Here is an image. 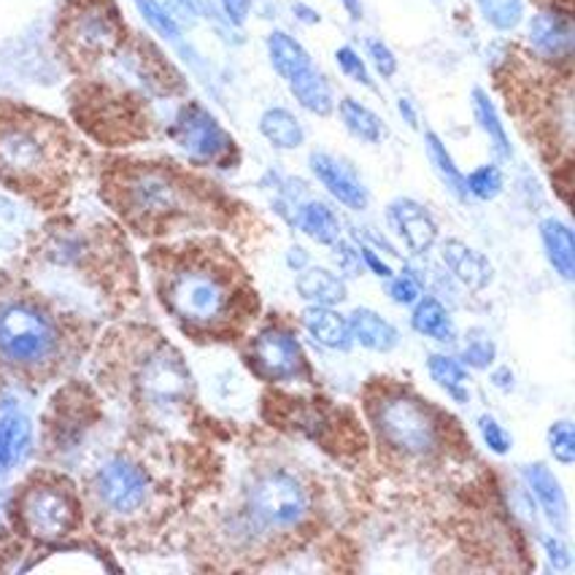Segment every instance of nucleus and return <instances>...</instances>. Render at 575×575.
Returning <instances> with one entry per match:
<instances>
[{
	"label": "nucleus",
	"mask_w": 575,
	"mask_h": 575,
	"mask_svg": "<svg viewBox=\"0 0 575 575\" xmlns=\"http://www.w3.org/2000/svg\"><path fill=\"white\" fill-rule=\"evenodd\" d=\"M157 295L173 319L192 333L225 327L235 311L230 276L206 254L171 252L152 260Z\"/></svg>",
	"instance_id": "nucleus-1"
},
{
	"label": "nucleus",
	"mask_w": 575,
	"mask_h": 575,
	"mask_svg": "<svg viewBox=\"0 0 575 575\" xmlns=\"http://www.w3.org/2000/svg\"><path fill=\"white\" fill-rule=\"evenodd\" d=\"M62 357V327L44 306L22 295L0 298V365L46 373Z\"/></svg>",
	"instance_id": "nucleus-2"
},
{
	"label": "nucleus",
	"mask_w": 575,
	"mask_h": 575,
	"mask_svg": "<svg viewBox=\"0 0 575 575\" xmlns=\"http://www.w3.org/2000/svg\"><path fill=\"white\" fill-rule=\"evenodd\" d=\"M108 200L136 228L154 230L189 211V189L168 168L133 165L116 173Z\"/></svg>",
	"instance_id": "nucleus-3"
},
{
	"label": "nucleus",
	"mask_w": 575,
	"mask_h": 575,
	"mask_svg": "<svg viewBox=\"0 0 575 575\" xmlns=\"http://www.w3.org/2000/svg\"><path fill=\"white\" fill-rule=\"evenodd\" d=\"M62 136L33 116H0V179L41 187L62 171Z\"/></svg>",
	"instance_id": "nucleus-4"
},
{
	"label": "nucleus",
	"mask_w": 575,
	"mask_h": 575,
	"mask_svg": "<svg viewBox=\"0 0 575 575\" xmlns=\"http://www.w3.org/2000/svg\"><path fill=\"white\" fill-rule=\"evenodd\" d=\"M16 521L22 532L41 543H57L77 532L81 505L73 486L60 475H33L16 495Z\"/></svg>",
	"instance_id": "nucleus-5"
},
{
	"label": "nucleus",
	"mask_w": 575,
	"mask_h": 575,
	"mask_svg": "<svg viewBox=\"0 0 575 575\" xmlns=\"http://www.w3.org/2000/svg\"><path fill=\"white\" fill-rule=\"evenodd\" d=\"M370 419L383 444L403 457H429L438 449V422L429 409L403 392H387L370 405Z\"/></svg>",
	"instance_id": "nucleus-6"
},
{
	"label": "nucleus",
	"mask_w": 575,
	"mask_h": 575,
	"mask_svg": "<svg viewBox=\"0 0 575 575\" xmlns=\"http://www.w3.org/2000/svg\"><path fill=\"white\" fill-rule=\"evenodd\" d=\"M92 497L95 503L106 510L108 516L116 519H130L141 510L149 508L152 503V479L147 470L130 457H108L101 468L92 475Z\"/></svg>",
	"instance_id": "nucleus-7"
},
{
	"label": "nucleus",
	"mask_w": 575,
	"mask_h": 575,
	"mask_svg": "<svg viewBox=\"0 0 575 575\" xmlns=\"http://www.w3.org/2000/svg\"><path fill=\"white\" fill-rule=\"evenodd\" d=\"M133 389L138 403L152 411H173L187 403L189 373L182 357L168 346H154L138 359L133 373Z\"/></svg>",
	"instance_id": "nucleus-8"
},
{
	"label": "nucleus",
	"mask_w": 575,
	"mask_h": 575,
	"mask_svg": "<svg viewBox=\"0 0 575 575\" xmlns=\"http://www.w3.org/2000/svg\"><path fill=\"white\" fill-rule=\"evenodd\" d=\"M249 516L268 530H292L308 514V495L295 475L268 470L246 492Z\"/></svg>",
	"instance_id": "nucleus-9"
},
{
	"label": "nucleus",
	"mask_w": 575,
	"mask_h": 575,
	"mask_svg": "<svg viewBox=\"0 0 575 575\" xmlns=\"http://www.w3.org/2000/svg\"><path fill=\"white\" fill-rule=\"evenodd\" d=\"M68 49L81 60L112 55L122 46V22L112 0H81L62 27Z\"/></svg>",
	"instance_id": "nucleus-10"
},
{
	"label": "nucleus",
	"mask_w": 575,
	"mask_h": 575,
	"mask_svg": "<svg viewBox=\"0 0 575 575\" xmlns=\"http://www.w3.org/2000/svg\"><path fill=\"white\" fill-rule=\"evenodd\" d=\"M171 138L197 165H217V162H222L232 152L230 133L200 103H187L176 114L171 127Z\"/></svg>",
	"instance_id": "nucleus-11"
},
{
	"label": "nucleus",
	"mask_w": 575,
	"mask_h": 575,
	"mask_svg": "<svg viewBox=\"0 0 575 575\" xmlns=\"http://www.w3.org/2000/svg\"><path fill=\"white\" fill-rule=\"evenodd\" d=\"M527 44L540 60L567 62L575 51V25L567 9H540L527 22Z\"/></svg>",
	"instance_id": "nucleus-12"
},
{
	"label": "nucleus",
	"mask_w": 575,
	"mask_h": 575,
	"mask_svg": "<svg viewBox=\"0 0 575 575\" xmlns=\"http://www.w3.org/2000/svg\"><path fill=\"white\" fill-rule=\"evenodd\" d=\"M252 357L260 373L271 381H292L306 370L303 348L284 330H263L252 344Z\"/></svg>",
	"instance_id": "nucleus-13"
},
{
	"label": "nucleus",
	"mask_w": 575,
	"mask_h": 575,
	"mask_svg": "<svg viewBox=\"0 0 575 575\" xmlns=\"http://www.w3.org/2000/svg\"><path fill=\"white\" fill-rule=\"evenodd\" d=\"M308 165H311L313 176L322 182V187L327 189L335 200L344 203L352 211H365V208H368V187H365L363 179H359L346 162H341L338 157L327 152H313L308 157Z\"/></svg>",
	"instance_id": "nucleus-14"
},
{
	"label": "nucleus",
	"mask_w": 575,
	"mask_h": 575,
	"mask_svg": "<svg viewBox=\"0 0 575 575\" xmlns=\"http://www.w3.org/2000/svg\"><path fill=\"white\" fill-rule=\"evenodd\" d=\"M387 219L414 254H427L438 241V225H435L433 214L411 197H398L389 203Z\"/></svg>",
	"instance_id": "nucleus-15"
},
{
	"label": "nucleus",
	"mask_w": 575,
	"mask_h": 575,
	"mask_svg": "<svg viewBox=\"0 0 575 575\" xmlns=\"http://www.w3.org/2000/svg\"><path fill=\"white\" fill-rule=\"evenodd\" d=\"M31 416L22 409L20 400L5 394L0 400V475H5L25 460V455L31 451Z\"/></svg>",
	"instance_id": "nucleus-16"
},
{
	"label": "nucleus",
	"mask_w": 575,
	"mask_h": 575,
	"mask_svg": "<svg viewBox=\"0 0 575 575\" xmlns=\"http://www.w3.org/2000/svg\"><path fill=\"white\" fill-rule=\"evenodd\" d=\"M440 257H444L446 268L455 273L457 281L464 284L468 289H473V292L486 289L492 284V278H495V268H492L490 260H486L479 249L468 246V243L457 241V238L444 241Z\"/></svg>",
	"instance_id": "nucleus-17"
},
{
	"label": "nucleus",
	"mask_w": 575,
	"mask_h": 575,
	"mask_svg": "<svg viewBox=\"0 0 575 575\" xmlns=\"http://www.w3.org/2000/svg\"><path fill=\"white\" fill-rule=\"evenodd\" d=\"M525 475H527V484H530L532 495H536L538 499V505L543 508L545 519H549L556 530L565 532L567 530V497H565V490H562L560 479H556V475L551 473L543 462L530 464V468L525 470Z\"/></svg>",
	"instance_id": "nucleus-18"
},
{
	"label": "nucleus",
	"mask_w": 575,
	"mask_h": 575,
	"mask_svg": "<svg viewBox=\"0 0 575 575\" xmlns=\"http://www.w3.org/2000/svg\"><path fill=\"white\" fill-rule=\"evenodd\" d=\"M303 324L311 333V338H317V344L333 352H346L352 348V330H348V319L341 317L338 311H333V306H311L303 313Z\"/></svg>",
	"instance_id": "nucleus-19"
},
{
	"label": "nucleus",
	"mask_w": 575,
	"mask_h": 575,
	"mask_svg": "<svg viewBox=\"0 0 575 575\" xmlns=\"http://www.w3.org/2000/svg\"><path fill=\"white\" fill-rule=\"evenodd\" d=\"M287 84H289V92L295 95V101H298L306 112H311L317 116L333 114V108H335L333 87H330L327 77H324L319 68H313V62L308 68H303L298 77L289 79Z\"/></svg>",
	"instance_id": "nucleus-20"
},
{
	"label": "nucleus",
	"mask_w": 575,
	"mask_h": 575,
	"mask_svg": "<svg viewBox=\"0 0 575 575\" xmlns=\"http://www.w3.org/2000/svg\"><path fill=\"white\" fill-rule=\"evenodd\" d=\"M348 330H352V341H357L359 346L370 348V352H392L400 344V335L394 330V324H389L387 319L379 317L370 308H357L348 317Z\"/></svg>",
	"instance_id": "nucleus-21"
},
{
	"label": "nucleus",
	"mask_w": 575,
	"mask_h": 575,
	"mask_svg": "<svg viewBox=\"0 0 575 575\" xmlns=\"http://www.w3.org/2000/svg\"><path fill=\"white\" fill-rule=\"evenodd\" d=\"M540 241H543L545 257L554 265V271L560 273L565 281L575 278V238L573 230L567 228L560 219H543L540 222Z\"/></svg>",
	"instance_id": "nucleus-22"
},
{
	"label": "nucleus",
	"mask_w": 575,
	"mask_h": 575,
	"mask_svg": "<svg viewBox=\"0 0 575 575\" xmlns=\"http://www.w3.org/2000/svg\"><path fill=\"white\" fill-rule=\"evenodd\" d=\"M260 133L271 147L281 149V152H292V149L303 147L306 130L300 119L292 112L281 106H273L260 116Z\"/></svg>",
	"instance_id": "nucleus-23"
},
{
	"label": "nucleus",
	"mask_w": 575,
	"mask_h": 575,
	"mask_svg": "<svg viewBox=\"0 0 575 575\" xmlns=\"http://www.w3.org/2000/svg\"><path fill=\"white\" fill-rule=\"evenodd\" d=\"M298 292L300 298L313 306H335L346 300V284L344 278L335 276L333 271L324 268H306L298 276Z\"/></svg>",
	"instance_id": "nucleus-24"
},
{
	"label": "nucleus",
	"mask_w": 575,
	"mask_h": 575,
	"mask_svg": "<svg viewBox=\"0 0 575 575\" xmlns=\"http://www.w3.org/2000/svg\"><path fill=\"white\" fill-rule=\"evenodd\" d=\"M470 101H473V116H475V122H479L481 133L490 138V147L495 149V154L499 157V160H510L514 147H510L508 130H505V125H503V119H499L497 106L492 103V97L486 95L481 87H475L473 95H470Z\"/></svg>",
	"instance_id": "nucleus-25"
},
{
	"label": "nucleus",
	"mask_w": 575,
	"mask_h": 575,
	"mask_svg": "<svg viewBox=\"0 0 575 575\" xmlns=\"http://www.w3.org/2000/svg\"><path fill=\"white\" fill-rule=\"evenodd\" d=\"M268 57L273 71L284 81L298 77L303 68L311 66V55L303 49V44L284 31H273L268 36Z\"/></svg>",
	"instance_id": "nucleus-26"
},
{
	"label": "nucleus",
	"mask_w": 575,
	"mask_h": 575,
	"mask_svg": "<svg viewBox=\"0 0 575 575\" xmlns=\"http://www.w3.org/2000/svg\"><path fill=\"white\" fill-rule=\"evenodd\" d=\"M411 324L419 335H427V338L440 341V344H449V341L457 338L455 322H451L449 311L440 306V300L435 298H419L416 300L414 317H411Z\"/></svg>",
	"instance_id": "nucleus-27"
},
{
	"label": "nucleus",
	"mask_w": 575,
	"mask_h": 575,
	"mask_svg": "<svg viewBox=\"0 0 575 575\" xmlns=\"http://www.w3.org/2000/svg\"><path fill=\"white\" fill-rule=\"evenodd\" d=\"M424 147H427V157L433 162L435 173L444 182V187L457 197V200H468V187H464V173L457 168L455 157H451L446 143L440 141L438 133L427 130L424 133Z\"/></svg>",
	"instance_id": "nucleus-28"
},
{
	"label": "nucleus",
	"mask_w": 575,
	"mask_h": 575,
	"mask_svg": "<svg viewBox=\"0 0 575 575\" xmlns=\"http://www.w3.org/2000/svg\"><path fill=\"white\" fill-rule=\"evenodd\" d=\"M298 228L306 232L311 241L324 243V246H333L341 238V222L333 214V208H327L324 203L311 200L306 203L298 211Z\"/></svg>",
	"instance_id": "nucleus-29"
},
{
	"label": "nucleus",
	"mask_w": 575,
	"mask_h": 575,
	"mask_svg": "<svg viewBox=\"0 0 575 575\" xmlns=\"http://www.w3.org/2000/svg\"><path fill=\"white\" fill-rule=\"evenodd\" d=\"M338 114H341V122H344V127L348 133H352L357 141H365V143H381L383 138V122L379 119V114L370 112L365 103L354 101V97H344V101L338 103Z\"/></svg>",
	"instance_id": "nucleus-30"
},
{
	"label": "nucleus",
	"mask_w": 575,
	"mask_h": 575,
	"mask_svg": "<svg viewBox=\"0 0 575 575\" xmlns=\"http://www.w3.org/2000/svg\"><path fill=\"white\" fill-rule=\"evenodd\" d=\"M427 370L433 376V381L438 387H444L451 398L460 400V403L468 400V389H464L468 387V373H464V368L457 359L446 357V354H433L427 363Z\"/></svg>",
	"instance_id": "nucleus-31"
},
{
	"label": "nucleus",
	"mask_w": 575,
	"mask_h": 575,
	"mask_svg": "<svg viewBox=\"0 0 575 575\" xmlns=\"http://www.w3.org/2000/svg\"><path fill=\"white\" fill-rule=\"evenodd\" d=\"M479 11L495 31L508 33L525 20V0H479Z\"/></svg>",
	"instance_id": "nucleus-32"
},
{
	"label": "nucleus",
	"mask_w": 575,
	"mask_h": 575,
	"mask_svg": "<svg viewBox=\"0 0 575 575\" xmlns=\"http://www.w3.org/2000/svg\"><path fill=\"white\" fill-rule=\"evenodd\" d=\"M133 3H136L138 14L143 16V22L152 27L157 36L171 41V44H182V27L176 25V20L157 0H133Z\"/></svg>",
	"instance_id": "nucleus-33"
},
{
	"label": "nucleus",
	"mask_w": 575,
	"mask_h": 575,
	"mask_svg": "<svg viewBox=\"0 0 575 575\" xmlns=\"http://www.w3.org/2000/svg\"><path fill=\"white\" fill-rule=\"evenodd\" d=\"M464 187H468V195L479 200H495L503 192V173L497 165H479L464 176Z\"/></svg>",
	"instance_id": "nucleus-34"
},
{
	"label": "nucleus",
	"mask_w": 575,
	"mask_h": 575,
	"mask_svg": "<svg viewBox=\"0 0 575 575\" xmlns=\"http://www.w3.org/2000/svg\"><path fill=\"white\" fill-rule=\"evenodd\" d=\"M495 354H497V346H495V341L490 338V335L473 333L470 335L468 344H464L462 359L470 365V368L484 370V368H490L492 363H495Z\"/></svg>",
	"instance_id": "nucleus-35"
},
{
	"label": "nucleus",
	"mask_w": 575,
	"mask_h": 575,
	"mask_svg": "<svg viewBox=\"0 0 575 575\" xmlns=\"http://www.w3.org/2000/svg\"><path fill=\"white\" fill-rule=\"evenodd\" d=\"M549 449L556 462L573 464L575 462V433L571 422H556L549 429Z\"/></svg>",
	"instance_id": "nucleus-36"
},
{
	"label": "nucleus",
	"mask_w": 575,
	"mask_h": 575,
	"mask_svg": "<svg viewBox=\"0 0 575 575\" xmlns=\"http://www.w3.org/2000/svg\"><path fill=\"white\" fill-rule=\"evenodd\" d=\"M335 62H338L341 71H344L352 81H357V84L363 87H373L368 66H365V60L352 49V46H341V49L335 51Z\"/></svg>",
	"instance_id": "nucleus-37"
},
{
	"label": "nucleus",
	"mask_w": 575,
	"mask_h": 575,
	"mask_svg": "<svg viewBox=\"0 0 575 575\" xmlns=\"http://www.w3.org/2000/svg\"><path fill=\"white\" fill-rule=\"evenodd\" d=\"M365 46H368V55H370V60H373L379 77L392 79L394 73H398V57H394V51L379 38H368V44Z\"/></svg>",
	"instance_id": "nucleus-38"
},
{
	"label": "nucleus",
	"mask_w": 575,
	"mask_h": 575,
	"mask_svg": "<svg viewBox=\"0 0 575 575\" xmlns=\"http://www.w3.org/2000/svg\"><path fill=\"white\" fill-rule=\"evenodd\" d=\"M479 433H481V438H484V444L490 446V451H495V455H499V457L508 455V449H510L508 433H505V429L499 427V424L492 419V416H481Z\"/></svg>",
	"instance_id": "nucleus-39"
},
{
	"label": "nucleus",
	"mask_w": 575,
	"mask_h": 575,
	"mask_svg": "<svg viewBox=\"0 0 575 575\" xmlns=\"http://www.w3.org/2000/svg\"><path fill=\"white\" fill-rule=\"evenodd\" d=\"M389 298L400 306H414L416 300L422 298L419 281H416L414 276H409V273L392 278V281H389Z\"/></svg>",
	"instance_id": "nucleus-40"
},
{
	"label": "nucleus",
	"mask_w": 575,
	"mask_h": 575,
	"mask_svg": "<svg viewBox=\"0 0 575 575\" xmlns=\"http://www.w3.org/2000/svg\"><path fill=\"white\" fill-rule=\"evenodd\" d=\"M543 545L545 556H549V565L554 567V571H567V567H571V549H567L560 538H545Z\"/></svg>",
	"instance_id": "nucleus-41"
},
{
	"label": "nucleus",
	"mask_w": 575,
	"mask_h": 575,
	"mask_svg": "<svg viewBox=\"0 0 575 575\" xmlns=\"http://www.w3.org/2000/svg\"><path fill=\"white\" fill-rule=\"evenodd\" d=\"M219 5H222L225 16H228L232 25L241 27L246 22L249 9H252V0H219Z\"/></svg>",
	"instance_id": "nucleus-42"
},
{
	"label": "nucleus",
	"mask_w": 575,
	"mask_h": 575,
	"mask_svg": "<svg viewBox=\"0 0 575 575\" xmlns=\"http://www.w3.org/2000/svg\"><path fill=\"white\" fill-rule=\"evenodd\" d=\"M363 260H365V265H368V268L376 273V276L392 278V271H389V265L381 263V260L376 257V252H370V249H363Z\"/></svg>",
	"instance_id": "nucleus-43"
},
{
	"label": "nucleus",
	"mask_w": 575,
	"mask_h": 575,
	"mask_svg": "<svg viewBox=\"0 0 575 575\" xmlns=\"http://www.w3.org/2000/svg\"><path fill=\"white\" fill-rule=\"evenodd\" d=\"M292 11L300 22H306V25H319V22H322V16H319L317 11H313L311 5H306V3H295Z\"/></svg>",
	"instance_id": "nucleus-44"
},
{
	"label": "nucleus",
	"mask_w": 575,
	"mask_h": 575,
	"mask_svg": "<svg viewBox=\"0 0 575 575\" xmlns=\"http://www.w3.org/2000/svg\"><path fill=\"white\" fill-rule=\"evenodd\" d=\"M398 112H400V116H403L405 122H409V127H419V116H416L414 103H411L409 97H400V101H398Z\"/></svg>",
	"instance_id": "nucleus-45"
},
{
	"label": "nucleus",
	"mask_w": 575,
	"mask_h": 575,
	"mask_svg": "<svg viewBox=\"0 0 575 575\" xmlns=\"http://www.w3.org/2000/svg\"><path fill=\"white\" fill-rule=\"evenodd\" d=\"M492 381H495L497 389H514V373H510V368H497L495 373H492Z\"/></svg>",
	"instance_id": "nucleus-46"
},
{
	"label": "nucleus",
	"mask_w": 575,
	"mask_h": 575,
	"mask_svg": "<svg viewBox=\"0 0 575 575\" xmlns=\"http://www.w3.org/2000/svg\"><path fill=\"white\" fill-rule=\"evenodd\" d=\"M341 3H344V9L348 11V16H352L354 22L363 20V3H359V0H341Z\"/></svg>",
	"instance_id": "nucleus-47"
},
{
	"label": "nucleus",
	"mask_w": 575,
	"mask_h": 575,
	"mask_svg": "<svg viewBox=\"0 0 575 575\" xmlns=\"http://www.w3.org/2000/svg\"><path fill=\"white\" fill-rule=\"evenodd\" d=\"M289 265H292V268H303L306 265L303 249H292V254H289Z\"/></svg>",
	"instance_id": "nucleus-48"
}]
</instances>
